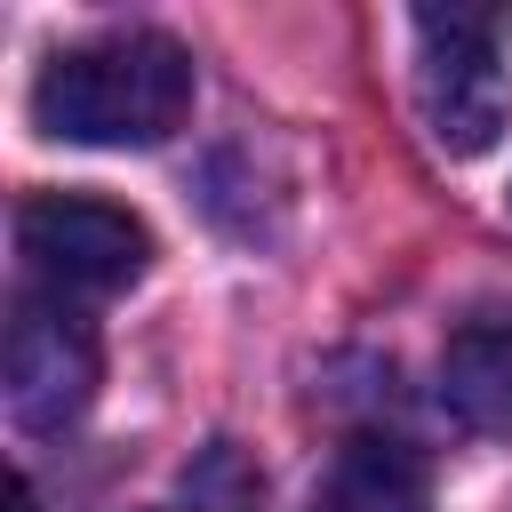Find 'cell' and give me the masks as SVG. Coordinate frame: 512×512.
Returning a JSON list of instances; mask_svg holds the SVG:
<instances>
[{
  "label": "cell",
  "mask_w": 512,
  "mask_h": 512,
  "mask_svg": "<svg viewBox=\"0 0 512 512\" xmlns=\"http://www.w3.org/2000/svg\"><path fill=\"white\" fill-rule=\"evenodd\" d=\"M440 408L464 432L512 440V312H472L440 344Z\"/></svg>",
  "instance_id": "cell-5"
},
{
  "label": "cell",
  "mask_w": 512,
  "mask_h": 512,
  "mask_svg": "<svg viewBox=\"0 0 512 512\" xmlns=\"http://www.w3.org/2000/svg\"><path fill=\"white\" fill-rule=\"evenodd\" d=\"M16 248L56 296H112V288L144 280V264H152L144 216H128L120 200H96V192H32L16 208Z\"/></svg>",
  "instance_id": "cell-3"
},
{
  "label": "cell",
  "mask_w": 512,
  "mask_h": 512,
  "mask_svg": "<svg viewBox=\"0 0 512 512\" xmlns=\"http://www.w3.org/2000/svg\"><path fill=\"white\" fill-rule=\"evenodd\" d=\"M416 120L448 160H480L496 152V136L512 128V16L504 8H416Z\"/></svg>",
  "instance_id": "cell-2"
},
{
  "label": "cell",
  "mask_w": 512,
  "mask_h": 512,
  "mask_svg": "<svg viewBox=\"0 0 512 512\" xmlns=\"http://www.w3.org/2000/svg\"><path fill=\"white\" fill-rule=\"evenodd\" d=\"M312 512H424V464L408 440H384V432H360L336 448Z\"/></svg>",
  "instance_id": "cell-6"
},
{
  "label": "cell",
  "mask_w": 512,
  "mask_h": 512,
  "mask_svg": "<svg viewBox=\"0 0 512 512\" xmlns=\"http://www.w3.org/2000/svg\"><path fill=\"white\" fill-rule=\"evenodd\" d=\"M192 112V56L168 32H96L56 48L32 80L40 136L64 144H160Z\"/></svg>",
  "instance_id": "cell-1"
},
{
  "label": "cell",
  "mask_w": 512,
  "mask_h": 512,
  "mask_svg": "<svg viewBox=\"0 0 512 512\" xmlns=\"http://www.w3.org/2000/svg\"><path fill=\"white\" fill-rule=\"evenodd\" d=\"M16 512H40V496H32V480H16Z\"/></svg>",
  "instance_id": "cell-7"
},
{
  "label": "cell",
  "mask_w": 512,
  "mask_h": 512,
  "mask_svg": "<svg viewBox=\"0 0 512 512\" xmlns=\"http://www.w3.org/2000/svg\"><path fill=\"white\" fill-rule=\"evenodd\" d=\"M104 352L96 328L64 304V296H16L8 312V352H0V384H8V416L24 432H64L88 400H96Z\"/></svg>",
  "instance_id": "cell-4"
}]
</instances>
